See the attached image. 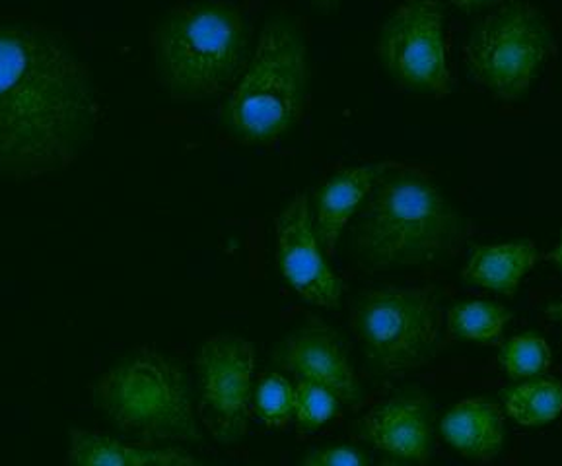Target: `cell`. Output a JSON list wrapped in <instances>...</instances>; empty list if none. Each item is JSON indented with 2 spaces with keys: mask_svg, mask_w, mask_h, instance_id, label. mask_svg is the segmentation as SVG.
<instances>
[{
  "mask_svg": "<svg viewBox=\"0 0 562 466\" xmlns=\"http://www.w3.org/2000/svg\"><path fill=\"white\" fill-rule=\"evenodd\" d=\"M256 350L239 337L221 334L205 340L196 356L201 414L222 443H238L247 432Z\"/></svg>",
  "mask_w": 562,
  "mask_h": 466,
  "instance_id": "9",
  "label": "cell"
},
{
  "mask_svg": "<svg viewBox=\"0 0 562 466\" xmlns=\"http://www.w3.org/2000/svg\"><path fill=\"white\" fill-rule=\"evenodd\" d=\"M358 437L397 461L426 463L435 440L430 402L418 390L395 395L364 414Z\"/></svg>",
  "mask_w": 562,
  "mask_h": 466,
  "instance_id": "12",
  "label": "cell"
},
{
  "mask_svg": "<svg viewBox=\"0 0 562 466\" xmlns=\"http://www.w3.org/2000/svg\"><path fill=\"white\" fill-rule=\"evenodd\" d=\"M553 352L547 340L536 332H521L503 342L498 350V364L516 382L543 375L551 365Z\"/></svg>",
  "mask_w": 562,
  "mask_h": 466,
  "instance_id": "19",
  "label": "cell"
},
{
  "mask_svg": "<svg viewBox=\"0 0 562 466\" xmlns=\"http://www.w3.org/2000/svg\"><path fill=\"white\" fill-rule=\"evenodd\" d=\"M310 62L302 27L290 16L265 22L244 77L221 111V127L239 145H269L296 127L306 105Z\"/></svg>",
  "mask_w": 562,
  "mask_h": 466,
  "instance_id": "4",
  "label": "cell"
},
{
  "mask_svg": "<svg viewBox=\"0 0 562 466\" xmlns=\"http://www.w3.org/2000/svg\"><path fill=\"white\" fill-rule=\"evenodd\" d=\"M350 325L374 375L401 377L417 372L438 352L440 294L435 288L368 289L355 302Z\"/></svg>",
  "mask_w": 562,
  "mask_h": 466,
  "instance_id": "6",
  "label": "cell"
},
{
  "mask_svg": "<svg viewBox=\"0 0 562 466\" xmlns=\"http://www.w3.org/2000/svg\"><path fill=\"white\" fill-rule=\"evenodd\" d=\"M510 309L494 302H461L448 311V329L458 339L471 340L477 344H498L504 329L512 321Z\"/></svg>",
  "mask_w": 562,
  "mask_h": 466,
  "instance_id": "18",
  "label": "cell"
},
{
  "mask_svg": "<svg viewBox=\"0 0 562 466\" xmlns=\"http://www.w3.org/2000/svg\"><path fill=\"white\" fill-rule=\"evenodd\" d=\"M94 80L47 27L0 24V175L67 170L94 133Z\"/></svg>",
  "mask_w": 562,
  "mask_h": 466,
  "instance_id": "1",
  "label": "cell"
},
{
  "mask_svg": "<svg viewBox=\"0 0 562 466\" xmlns=\"http://www.w3.org/2000/svg\"><path fill=\"white\" fill-rule=\"evenodd\" d=\"M277 264L284 280L314 306L339 307L341 279L325 261L306 193L294 196L274 220Z\"/></svg>",
  "mask_w": 562,
  "mask_h": 466,
  "instance_id": "10",
  "label": "cell"
},
{
  "mask_svg": "<svg viewBox=\"0 0 562 466\" xmlns=\"http://www.w3.org/2000/svg\"><path fill=\"white\" fill-rule=\"evenodd\" d=\"M546 315L551 321H562V302H553L546 307Z\"/></svg>",
  "mask_w": 562,
  "mask_h": 466,
  "instance_id": "24",
  "label": "cell"
},
{
  "mask_svg": "<svg viewBox=\"0 0 562 466\" xmlns=\"http://www.w3.org/2000/svg\"><path fill=\"white\" fill-rule=\"evenodd\" d=\"M92 402L117 430L145 445L203 441L186 367L153 348H138L103 373L92 385Z\"/></svg>",
  "mask_w": 562,
  "mask_h": 466,
  "instance_id": "5",
  "label": "cell"
},
{
  "mask_svg": "<svg viewBox=\"0 0 562 466\" xmlns=\"http://www.w3.org/2000/svg\"><path fill=\"white\" fill-rule=\"evenodd\" d=\"M440 432L463 457L488 463L503 451V410L483 397L460 400L443 416Z\"/></svg>",
  "mask_w": 562,
  "mask_h": 466,
  "instance_id": "14",
  "label": "cell"
},
{
  "mask_svg": "<svg viewBox=\"0 0 562 466\" xmlns=\"http://www.w3.org/2000/svg\"><path fill=\"white\" fill-rule=\"evenodd\" d=\"M249 20L231 2L181 4L154 27V77L173 102L214 98L249 62Z\"/></svg>",
  "mask_w": 562,
  "mask_h": 466,
  "instance_id": "3",
  "label": "cell"
},
{
  "mask_svg": "<svg viewBox=\"0 0 562 466\" xmlns=\"http://www.w3.org/2000/svg\"><path fill=\"white\" fill-rule=\"evenodd\" d=\"M503 402L506 414L520 425L551 424L562 414V383L537 375L504 390Z\"/></svg>",
  "mask_w": 562,
  "mask_h": 466,
  "instance_id": "17",
  "label": "cell"
},
{
  "mask_svg": "<svg viewBox=\"0 0 562 466\" xmlns=\"http://www.w3.org/2000/svg\"><path fill=\"white\" fill-rule=\"evenodd\" d=\"M274 364L299 379L319 383L350 407L362 400V385L341 337L319 317H307L274 352Z\"/></svg>",
  "mask_w": 562,
  "mask_h": 466,
  "instance_id": "11",
  "label": "cell"
},
{
  "mask_svg": "<svg viewBox=\"0 0 562 466\" xmlns=\"http://www.w3.org/2000/svg\"><path fill=\"white\" fill-rule=\"evenodd\" d=\"M387 168L350 231V247L368 271L443 263L460 249L465 221L442 191L417 171Z\"/></svg>",
  "mask_w": 562,
  "mask_h": 466,
  "instance_id": "2",
  "label": "cell"
},
{
  "mask_svg": "<svg viewBox=\"0 0 562 466\" xmlns=\"http://www.w3.org/2000/svg\"><path fill=\"white\" fill-rule=\"evenodd\" d=\"M387 163L357 166L335 173L316 195V238L325 253L335 254L342 229L367 203L378 179L387 171Z\"/></svg>",
  "mask_w": 562,
  "mask_h": 466,
  "instance_id": "13",
  "label": "cell"
},
{
  "mask_svg": "<svg viewBox=\"0 0 562 466\" xmlns=\"http://www.w3.org/2000/svg\"><path fill=\"white\" fill-rule=\"evenodd\" d=\"M314 7H317V9L322 10H329L333 9V7H337L341 0H310Z\"/></svg>",
  "mask_w": 562,
  "mask_h": 466,
  "instance_id": "26",
  "label": "cell"
},
{
  "mask_svg": "<svg viewBox=\"0 0 562 466\" xmlns=\"http://www.w3.org/2000/svg\"><path fill=\"white\" fill-rule=\"evenodd\" d=\"M380 466H409L407 463H401L397 458H387V461H382Z\"/></svg>",
  "mask_w": 562,
  "mask_h": 466,
  "instance_id": "27",
  "label": "cell"
},
{
  "mask_svg": "<svg viewBox=\"0 0 562 466\" xmlns=\"http://www.w3.org/2000/svg\"><path fill=\"white\" fill-rule=\"evenodd\" d=\"M551 32L539 10L512 2L483 18L465 42L469 72L501 100H520L543 67Z\"/></svg>",
  "mask_w": 562,
  "mask_h": 466,
  "instance_id": "7",
  "label": "cell"
},
{
  "mask_svg": "<svg viewBox=\"0 0 562 466\" xmlns=\"http://www.w3.org/2000/svg\"><path fill=\"white\" fill-rule=\"evenodd\" d=\"M452 2L456 7H460L463 10H477L493 7L498 0H452Z\"/></svg>",
  "mask_w": 562,
  "mask_h": 466,
  "instance_id": "23",
  "label": "cell"
},
{
  "mask_svg": "<svg viewBox=\"0 0 562 466\" xmlns=\"http://www.w3.org/2000/svg\"><path fill=\"white\" fill-rule=\"evenodd\" d=\"M302 466H367V458L355 447L310 451Z\"/></svg>",
  "mask_w": 562,
  "mask_h": 466,
  "instance_id": "22",
  "label": "cell"
},
{
  "mask_svg": "<svg viewBox=\"0 0 562 466\" xmlns=\"http://www.w3.org/2000/svg\"><path fill=\"white\" fill-rule=\"evenodd\" d=\"M256 405L265 424L284 428L294 414V387L282 375H269L257 389Z\"/></svg>",
  "mask_w": 562,
  "mask_h": 466,
  "instance_id": "21",
  "label": "cell"
},
{
  "mask_svg": "<svg viewBox=\"0 0 562 466\" xmlns=\"http://www.w3.org/2000/svg\"><path fill=\"white\" fill-rule=\"evenodd\" d=\"M547 259H549V261H553V263L557 264L559 269H562V236L561 241L557 243V247H554L553 251L547 254Z\"/></svg>",
  "mask_w": 562,
  "mask_h": 466,
  "instance_id": "25",
  "label": "cell"
},
{
  "mask_svg": "<svg viewBox=\"0 0 562 466\" xmlns=\"http://www.w3.org/2000/svg\"><path fill=\"white\" fill-rule=\"evenodd\" d=\"M339 410V399L319 383L299 379L294 387V414L304 432H314Z\"/></svg>",
  "mask_w": 562,
  "mask_h": 466,
  "instance_id": "20",
  "label": "cell"
},
{
  "mask_svg": "<svg viewBox=\"0 0 562 466\" xmlns=\"http://www.w3.org/2000/svg\"><path fill=\"white\" fill-rule=\"evenodd\" d=\"M375 49L387 77L411 92H452L440 0H405L382 26Z\"/></svg>",
  "mask_w": 562,
  "mask_h": 466,
  "instance_id": "8",
  "label": "cell"
},
{
  "mask_svg": "<svg viewBox=\"0 0 562 466\" xmlns=\"http://www.w3.org/2000/svg\"><path fill=\"white\" fill-rule=\"evenodd\" d=\"M69 466H199V461L183 450L133 445L103 433L70 430Z\"/></svg>",
  "mask_w": 562,
  "mask_h": 466,
  "instance_id": "15",
  "label": "cell"
},
{
  "mask_svg": "<svg viewBox=\"0 0 562 466\" xmlns=\"http://www.w3.org/2000/svg\"><path fill=\"white\" fill-rule=\"evenodd\" d=\"M536 263L537 247L529 239L496 246H475L469 253L461 276L471 284L512 296Z\"/></svg>",
  "mask_w": 562,
  "mask_h": 466,
  "instance_id": "16",
  "label": "cell"
}]
</instances>
